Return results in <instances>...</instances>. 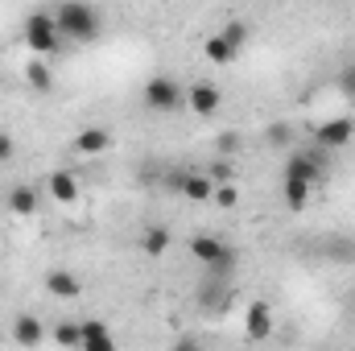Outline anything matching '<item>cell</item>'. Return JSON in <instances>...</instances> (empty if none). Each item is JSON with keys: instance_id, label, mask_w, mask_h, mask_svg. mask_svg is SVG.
Masks as SVG:
<instances>
[{"instance_id": "obj_1", "label": "cell", "mask_w": 355, "mask_h": 351, "mask_svg": "<svg viewBox=\"0 0 355 351\" xmlns=\"http://www.w3.org/2000/svg\"><path fill=\"white\" fill-rule=\"evenodd\" d=\"M54 12V25L62 37H75V42H91L99 33V8L95 4H83V0H71V4H58L50 8Z\"/></svg>"}, {"instance_id": "obj_2", "label": "cell", "mask_w": 355, "mask_h": 351, "mask_svg": "<svg viewBox=\"0 0 355 351\" xmlns=\"http://www.w3.org/2000/svg\"><path fill=\"white\" fill-rule=\"evenodd\" d=\"M25 42H29V50H33L37 58L58 54L62 33H58V25H54V12H50V8H37V12H29V17H25Z\"/></svg>"}, {"instance_id": "obj_3", "label": "cell", "mask_w": 355, "mask_h": 351, "mask_svg": "<svg viewBox=\"0 0 355 351\" xmlns=\"http://www.w3.org/2000/svg\"><path fill=\"white\" fill-rule=\"evenodd\" d=\"M190 257L198 264H207L211 273H232V268H236V252H232L219 236H207V232L190 240Z\"/></svg>"}, {"instance_id": "obj_4", "label": "cell", "mask_w": 355, "mask_h": 351, "mask_svg": "<svg viewBox=\"0 0 355 351\" xmlns=\"http://www.w3.org/2000/svg\"><path fill=\"white\" fill-rule=\"evenodd\" d=\"M186 103V87L170 79V75H157V79H149L145 83V108L149 112H178Z\"/></svg>"}, {"instance_id": "obj_5", "label": "cell", "mask_w": 355, "mask_h": 351, "mask_svg": "<svg viewBox=\"0 0 355 351\" xmlns=\"http://www.w3.org/2000/svg\"><path fill=\"white\" fill-rule=\"evenodd\" d=\"M272 331H277V314H272V306H268L265 298H252L248 310H244V335H248L252 343H265Z\"/></svg>"}, {"instance_id": "obj_6", "label": "cell", "mask_w": 355, "mask_h": 351, "mask_svg": "<svg viewBox=\"0 0 355 351\" xmlns=\"http://www.w3.org/2000/svg\"><path fill=\"white\" fill-rule=\"evenodd\" d=\"M352 137H355V120L352 116H335V120H322V124L314 128V141H318L322 149H343Z\"/></svg>"}, {"instance_id": "obj_7", "label": "cell", "mask_w": 355, "mask_h": 351, "mask_svg": "<svg viewBox=\"0 0 355 351\" xmlns=\"http://www.w3.org/2000/svg\"><path fill=\"white\" fill-rule=\"evenodd\" d=\"M79 351H116L112 327H107V323H99V318L79 323Z\"/></svg>"}, {"instance_id": "obj_8", "label": "cell", "mask_w": 355, "mask_h": 351, "mask_svg": "<svg viewBox=\"0 0 355 351\" xmlns=\"http://www.w3.org/2000/svg\"><path fill=\"white\" fill-rule=\"evenodd\" d=\"M219 87L215 83H194V87H186V108L190 112H198V116H211L215 108H219Z\"/></svg>"}, {"instance_id": "obj_9", "label": "cell", "mask_w": 355, "mask_h": 351, "mask_svg": "<svg viewBox=\"0 0 355 351\" xmlns=\"http://www.w3.org/2000/svg\"><path fill=\"white\" fill-rule=\"evenodd\" d=\"M107 149H112V132H107V128H99V124H91V128H83V132L75 137V153H83V157L107 153Z\"/></svg>"}, {"instance_id": "obj_10", "label": "cell", "mask_w": 355, "mask_h": 351, "mask_svg": "<svg viewBox=\"0 0 355 351\" xmlns=\"http://www.w3.org/2000/svg\"><path fill=\"white\" fill-rule=\"evenodd\" d=\"M50 198L62 203V207L79 203V174H71V170H54V174H50Z\"/></svg>"}, {"instance_id": "obj_11", "label": "cell", "mask_w": 355, "mask_h": 351, "mask_svg": "<svg viewBox=\"0 0 355 351\" xmlns=\"http://www.w3.org/2000/svg\"><path fill=\"white\" fill-rule=\"evenodd\" d=\"M46 289L54 298H83V281L75 273H67V268H50L46 273Z\"/></svg>"}, {"instance_id": "obj_12", "label": "cell", "mask_w": 355, "mask_h": 351, "mask_svg": "<svg viewBox=\"0 0 355 351\" xmlns=\"http://www.w3.org/2000/svg\"><path fill=\"white\" fill-rule=\"evenodd\" d=\"M46 339V327L33 318V314H17L12 318V343H21V348H37Z\"/></svg>"}, {"instance_id": "obj_13", "label": "cell", "mask_w": 355, "mask_h": 351, "mask_svg": "<svg viewBox=\"0 0 355 351\" xmlns=\"http://www.w3.org/2000/svg\"><path fill=\"white\" fill-rule=\"evenodd\" d=\"M178 190H182V198H190V203H211V194H215V182L202 174H182L178 178Z\"/></svg>"}, {"instance_id": "obj_14", "label": "cell", "mask_w": 355, "mask_h": 351, "mask_svg": "<svg viewBox=\"0 0 355 351\" xmlns=\"http://www.w3.org/2000/svg\"><path fill=\"white\" fill-rule=\"evenodd\" d=\"M322 174V162L318 157H310V153H293L289 162H285V178H297V182H318Z\"/></svg>"}, {"instance_id": "obj_15", "label": "cell", "mask_w": 355, "mask_h": 351, "mask_svg": "<svg viewBox=\"0 0 355 351\" xmlns=\"http://www.w3.org/2000/svg\"><path fill=\"white\" fill-rule=\"evenodd\" d=\"M281 194H285V207H289V211H306V207H310V198H314V182H297V178H285Z\"/></svg>"}, {"instance_id": "obj_16", "label": "cell", "mask_w": 355, "mask_h": 351, "mask_svg": "<svg viewBox=\"0 0 355 351\" xmlns=\"http://www.w3.org/2000/svg\"><path fill=\"white\" fill-rule=\"evenodd\" d=\"M202 50H207V58H211L215 67H227V62H232V58L240 54V50H236V46H232V42H227L223 33H211V37L202 42Z\"/></svg>"}, {"instance_id": "obj_17", "label": "cell", "mask_w": 355, "mask_h": 351, "mask_svg": "<svg viewBox=\"0 0 355 351\" xmlns=\"http://www.w3.org/2000/svg\"><path fill=\"white\" fill-rule=\"evenodd\" d=\"M25 79H29V87L42 91V95H50V91H54V71L46 67V58H33V62L25 67Z\"/></svg>"}, {"instance_id": "obj_18", "label": "cell", "mask_w": 355, "mask_h": 351, "mask_svg": "<svg viewBox=\"0 0 355 351\" xmlns=\"http://www.w3.org/2000/svg\"><path fill=\"white\" fill-rule=\"evenodd\" d=\"M166 248H170V228H162V223L145 228V236H141V252H145V257H162Z\"/></svg>"}, {"instance_id": "obj_19", "label": "cell", "mask_w": 355, "mask_h": 351, "mask_svg": "<svg viewBox=\"0 0 355 351\" xmlns=\"http://www.w3.org/2000/svg\"><path fill=\"white\" fill-rule=\"evenodd\" d=\"M8 211H12V215H33V211H37V194H33L29 186H12V190H8Z\"/></svg>"}, {"instance_id": "obj_20", "label": "cell", "mask_w": 355, "mask_h": 351, "mask_svg": "<svg viewBox=\"0 0 355 351\" xmlns=\"http://www.w3.org/2000/svg\"><path fill=\"white\" fill-rule=\"evenodd\" d=\"M211 203H215L219 211H232V207L240 203V190H236V182H232V186H215V194H211Z\"/></svg>"}, {"instance_id": "obj_21", "label": "cell", "mask_w": 355, "mask_h": 351, "mask_svg": "<svg viewBox=\"0 0 355 351\" xmlns=\"http://www.w3.org/2000/svg\"><path fill=\"white\" fill-rule=\"evenodd\" d=\"M54 343L79 348V323H58V327H54Z\"/></svg>"}, {"instance_id": "obj_22", "label": "cell", "mask_w": 355, "mask_h": 351, "mask_svg": "<svg viewBox=\"0 0 355 351\" xmlns=\"http://www.w3.org/2000/svg\"><path fill=\"white\" fill-rule=\"evenodd\" d=\"M219 33H223V37H227V42H232L236 50H240V46L248 42V25H244V21H227V25H223Z\"/></svg>"}, {"instance_id": "obj_23", "label": "cell", "mask_w": 355, "mask_h": 351, "mask_svg": "<svg viewBox=\"0 0 355 351\" xmlns=\"http://www.w3.org/2000/svg\"><path fill=\"white\" fill-rule=\"evenodd\" d=\"M211 182H215V186H232V162H215V166H211Z\"/></svg>"}, {"instance_id": "obj_24", "label": "cell", "mask_w": 355, "mask_h": 351, "mask_svg": "<svg viewBox=\"0 0 355 351\" xmlns=\"http://www.w3.org/2000/svg\"><path fill=\"white\" fill-rule=\"evenodd\" d=\"M12 153H17V141H12V132H0V162H12Z\"/></svg>"}, {"instance_id": "obj_25", "label": "cell", "mask_w": 355, "mask_h": 351, "mask_svg": "<svg viewBox=\"0 0 355 351\" xmlns=\"http://www.w3.org/2000/svg\"><path fill=\"white\" fill-rule=\"evenodd\" d=\"M170 351H202V343H198L194 335H178V339H174V348H170Z\"/></svg>"}, {"instance_id": "obj_26", "label": "cell", "mask_w": 355, "mask_h": 351, "mask_svg": "<svg viewBox=\"0 0 355 351\" xmlns=\"http://www.w3.org/2000/svg\"><path fill=\"white\" fill-rule=\"evenodd\" d=\"M236 145H240V141H236V137H219V149H223V153H232V149H236Z\"/></svg>"}]
</instances>
